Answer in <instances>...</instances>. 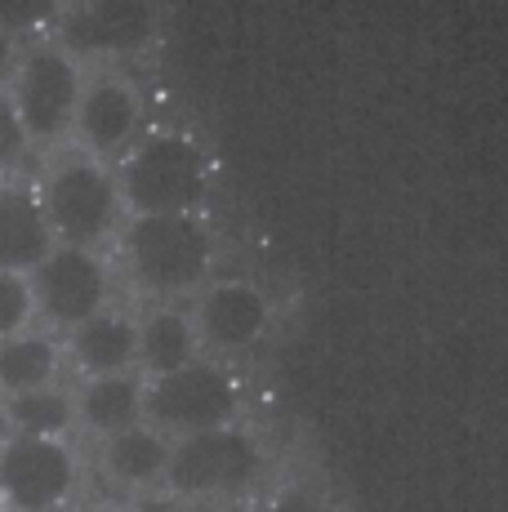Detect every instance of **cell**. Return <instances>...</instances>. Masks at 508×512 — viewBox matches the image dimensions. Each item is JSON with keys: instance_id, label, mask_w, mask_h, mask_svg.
<instances>
[{"instance_id": "1", "label": "cell", "mask_w": 508, "mask_h": 512, "mask_svg": "<svg viewBox=\"0 0 508 512\" xmlns=\"http://www.w3.org/2000/svg\"><path fill=\"white\" fill-rule=\"evenodd\" d=\"M121 268L130 285L152 303H183L197 299L210 285L219 241L205 214H148L125 219L121 236Z\"/></svg>"}, {"instance_id": "2", "label": "cell", "mask_w": 508, "mask_h": 512, "mask_svg": "<svg viewBox=\"0 0 508 512\" xmlns=\"http://www.w3.org/2000/svg\"><path fill=\"white\" fill-rule=\"evenodd\" d=\"M41 205L45 219L54 228L58 245H85V250H103L107 241H116L125 228V196L116 183V165H103L85 152H58L45 165L41 183Z\"/></svg>"}, {"instance_id": "3", "label": "cell", "mask_w": 508, "mask_h": 512, "mask_svg": "<svg viewBox=\"0 0 508 512\" xmlns=\"http://www.w3.org/2000/svg\"><path fill=\"white\" fill-rule=\"evenodd\" d=\"M116 183L130 219L148 214H201L210 196V161L188 130H148L116 165Z\"/></svg>"}, {"instance_id": "4", "label": "cell", "mask_w": 508, "mask_h": 512, "mask_svg": "<svg viewBox=\"0 0 508 512\" xmlns=\"http://www.w3.org/2000/svg\"><path fill=\"white\" fill-rule=\"evenodd\" d=\"M85 76H90L85 63L58 41H32L23 49V58H18L14 76L5 85V98L14 103L36 152H54V147L72 143Z\"/></svg>"}, {"instance_id": "5", "label": "cell", "mask_w": 508, "mask_h": 512, "mask_svg": "<svg viewBox=\"0 0 508 512\" xmlns=\"http://www.w3.org/2000/svg\"><path fill=\"white\" fill-rule=\"evenodd\" d=\"M263 477V446L241 423L179 437L165 472L170 499H237Z\"/></svg>"}, {"instance_id": "6", "label": "cell", "mask_w": 508, "mask_h": 512, "mask_svg": "<svg viewBox=\"0 0 508 512\" xmlns=\"http://www.w3.org/2000/svg\"><path fill=\"white\" fill-rule=\"evenodd\" d=\"M76 441L5 437L0 432V508L5 512H67L81 495Z\"/></svg>"}, {"instance_id": "7", "label": "cell", "mask_w": 508, "mask_h": 512, "mask_svg": "<svg viewBox=\"0 0 508 512\" xmlns=\"http://www.w3.org/2000/svg\"><path fill=\"white\" fill-rule=\"evenodd\" d=\"M241 415V383L214 357L192 361L188 370L148 379V423L170 441L197 437L210 428H228Z\"/></svg>"}, {"instance_id": "8", "label": "cell", "mask_w": 508, "mask_h": 512, "mask_svg": "<svg viewBox=\"0 0 508 512\" xmlns=\"http://www.w3.org/2000/svg\"><path fill=\"white\" fill-rule=\"evenodd\" d=\"M32 294L41 326L63 339L116 303L112 259L103 250H85V245H54L50 259L32 272Z\"/></svg>"}, {"instance_id": "9", "label": "cell", "mask_w": 508, "mask_h": 512, "mask_svg": "<svg viewBox=\"0 0 508 512\" xmlns=\"http://www.w3.org/2000/svg\"><path fill=\"white\" fill-rule=\"evenodd\" d=\"M148 134V98L116 67H94L76 107L72 147L103 165H121Z\"/></svg>"}, {"instance_id": "10", "label": "cell", "mask_w": 508, "mask_h": 512, "mask_svg": "<svg viewBox=\"0 0 508 512\" xmlns=\"http://www.w3.org/2000/svg\"><path fill=\"white\" fill-rule=\"evenodd\" d=\"M192 326H197L205 357L228 361L259 348V339L272 326V303L254 281L223 277V281H210L192 299Z\"/></svg>"}, {"instance_id": "11", "label": "cell", "mask_w": 508, "mask_h": 512, "mask_svg": "<svg viewBox=\"0 0 508 512\" xmlns=\"http://www.w3.org/2000/svg\"><path fill=\"white\" fill-rule=\"evenodd\" d=\"M156 36L152 5H134V0H107V5H63L58 18V45L72 49L76 58H121L139 54Z\"/></svg>"}, {"instance_id": "12", "label": "cell", "mask_w": 508, "mask_h": 512, "mask_svg": "<svg viewBox=\"0 0 508 512\" xmlns=\"http://www.w3.org/2000/svg\"><path fill=\"white\" fill-rule=\"evenodd\" d=\"M67 370L76 379H103V374H139V312L103 308L85 326L63 334Z\"/></svg>"}, {"instance_id": "13", "label": "cell", "mask_w": 508, "mask_h": 512, "mask_svg": "<svg viewBox=\"0 0 508 512\" xmlns=\"http://www.w3.org/2000/svg\"><path fill=\"white\" fill-rule=\"evenodd\" d=\"M54 228L45 219V205L36 183L9 179L0 183V272L32 277L54 250Z\"/></svg>"}, {"instance_id": "14", "label": "cell", "mask_w": 508, "mask_h": 512, "mask_svg": "<svg viewBox=\"0 0 508 512\" xmlns=\"http://www.w3.org/2000/svg\"><path fill=\"white\" fill-rule=\"evenodd\" d=\"M72 401H76V432H85L90 441H107L148 419V379L143 374L76 379Z\"/></svg>"}, {"instance_id": "15", "label": "cell", "mask_w": 508, "mask_h": 512, "mask_svg": "<svg viewBox=\"0 0 508 512\" xmlns=\"http://www.w3.org/2000/svg\"><path fill=\"white\" fill-rule=\"evenodd\" d=\"M170 455H174V441L143 419V423H134V428L99 441V472L116 490L148 495V490H165Z\"/></svg>"}, {"instance_id": "16", "label": "cell", "mask_w": 508, "mask_h": 512, "mask_svg": "<svg viewBox=\"0 0 508 512\" xmlns=\"http://www.w3.org/2000/svg\"><path fill=\"white\" fill-rule=\"evenodd\" d=\"M201 339L192 326V308L183 303H152L139 312V374L143 379H161V374L188 370L201 361Z\"/></svg>"}, {"instance_id": "17", "label": "cell", "mask_w": 508, "mask_h": 512, "mask_svg": "<svg viewBox=\"0 0 508 512\" xmlns=\"http://www.w3.org/2000/svg\"><path fill=\"white\" fill-rule=\"evenodd\" d=\"M63 370H67L63 339L45 326L18 334V339H5L0 343V401L63 383Z\"/></svg>"}, {"instance_id": "18", "label": "cell", "mask_w": 508, "mask_h": 512, "mask_svg": "<svg viewBox=\"0 0 508 512\" xmlns=\"http://www.w3.org/2000/svg\"><path fill=\"white\" fill-rule=\"evenodd\" d=\"M0 432L5 437H50V441H76V401L67 383L23 392V397L0 401Z\"/></svg>"}, {"instance_id": "19", "label": "cell", "mask_w": 508, "mask_h": 512, "mask_svg": "<svg viewBox=\"0 0 508 512\" xmlns=\"http://www.w3.org/2000/svg\"><path fill=\"white\" fill-rule=\"evenodd\" d=\"M36 294H32V277L23 272H0V343L18 339V334L36 330Z\"/></svg>"}, {"instance_id": "20", "label": "cell", "mask_w": 508, "mask_h": 512, "mask_svg": "<svg viewBox=\"0 0 508 512\" xmlns=\"http://www.w3.org/2000/svg\"><path fill=\"white\" fill-rule=\"evenodd\" d=\"M32 156H41V152H36V143L27 139V130H23V121H18L14 103H9L5 90H0V183L18 179V174L32 165Z\"/></svg>"}, {"instance_id": "21", "label": "cell", "mask_w": 508, "mask_h": 512, "mask_svg": "<svg viewBox=\"0 0 508 512\" xmlns=\"http://www.w3.org/2000/svg\"><path fill=\"white\" fill-rule=\"evenodd\" d=\"M63 5H45V0H0V32H9L18 45H32L36 32L58 27Z\"/></svg>"}, {"instance_id": "22", "label": "cell", "mask_w": 508, "mask_h": 512, "mask_svg": "<svg viewBox=\"0 0 508 512\" xmlns=\"http://www.w3.org/2000/svg\"><path fill=\"white\" fill-rule=\"evenodd\" d=\"M259 512H330V508L321 504L317 495H304V490H286V495H272Z\"/></svg>"}, {"instance_id": "23", "label": "cell", "mask_w": 508, "mask_h": 512, "mask_svg": "<svg viewBox=\"0 0 508 512\" xmlns=\"http://www.w3.org/2000/svg\"><path fill=\"white\" fill-rule=\"evenodd\" d=\"M23 49H27V45H18L9 32H0V90L9 85V76H14L18 58H23Z\"/></svg>"}, {"instance_id": "24", "label": "cell", "mask_w": 508, "mask_h": 512, "mask_svg": "<svg viewBox=\"0 0 508 512\" xmlns=\"http://www.w3.org/2000/svg\"><path fill=\"white\" fill-rule=\"evenodd\" d=\"M165 512H228L219 499H170Z\"/></svg>"}, {"instance_id": "25", "label": "cell", "mask_w": 508, "mask_h": 512, "mask_svg": "<svg viewBox=\"0 0 508 512\" xmlns=\"http://www.w3.org/2000/svg\"><path fill=\"white\" fill-rule=\"evenodd\" d=\"M90 512H125V508H90Z\"/></svg>"}, {"instance_id": "26", "label": "cell", "mask_w": 508, "mask_h": 512, "mask_svg": "<svg viewBox=\"0 0 508 512\" xmlns=\"http://www.w3.org/2000/svg\"><path fill=\"white\" fill-rule=\"evenodd\" d=\"M0 512H5V508H0Z\"/></svg>"}]
</instances>
